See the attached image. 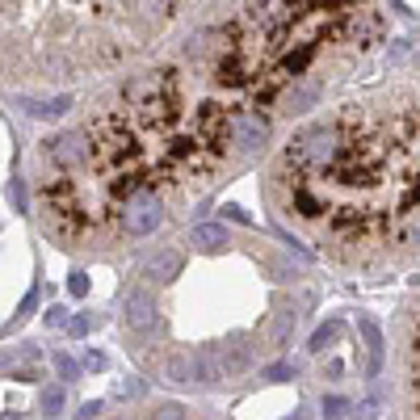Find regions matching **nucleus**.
<instances>
[{
  "label": "nucleus",
  "instance_id": "nucleus-27",
  "mask_svg": "<svg viewBox=\"0 0 420 420\" xmlns=\"http://www.w3.org/2000/svg\"><path fill=\"white\" fill-rule=\"evenodd\" d=\"M84 366H88V370H105V358H101V353H93V349H88V358H84Z\"/></svg>",
  "mask_w": 420,
  "mask_h": 420
},
{
  "label": "nucleus",
  "instance_id": "nucleus-7",
  "mask_svg": "<svg viewBox=\"0 0 420 420\" xmlns=\"http://www.w3.org/2000/svg\"><path fill=\"white\" fill-rule=\"evenodd\" d=\"M215 358H219L223 379H236V374H244V370L252 366V345H248L244 337H231V341L215 345Z\"/></svg>",
  "mask_w": 420,
  "mask_h": 420
},
{
  "label": "nucleus",
  "instance_id": "nucleus-10",
  "mask_svg": "<svg viewBox=\"0 0 420 420\" xmlns=\"http://www.w3.org/2000/svg\"><path fill=\"white\" fill-rule=\"evenodd\" d=\"M320 93H324V84H294L290 93L278 97V105H282V114H307L320 101Z\"/></svg>",
  "mask_w": 420,
  "mask_h": 420
},
{
  "label": "nucleus",
  "instance_id": "nucleus-8",
  "mask_svg": "<svg viewBox=\"0 0 420 420\" xmlns=\"http://www.w3.org/2000/svg\"><path fill=\"white\" fill-rule=\"evenodd\" d=\"M358 337H362V349H366V379H374V374L383 370V358H387L383 332H379V324H374L370 316H362V320H358Z\"/></svg>",
  "mask_w": 420,
  "mask_h": 420
},
{
  "label": "nucleus",
  "instance_id": "nucleus-20",
  "mask_svg": "<svg viewBox=\"0 0 420 420\" xmlns=\"http://www.w3.org/2000/svg\"><path fill=\"white\" fill-rule=\"evenodd\" d=\"M143 391V383H135V379H122V383H114V395L118 400H135Z\"/></svg>",
  "mask_w": 420,
  "mask_h": 420
},
{
  "label": "nucleus",
  "instance_id": "nucleus-12",
  "mask_svg": "<svg viewBox=\"0 0 420 420\" xmlns=\"http://www.w3.org/2000/svg\"><path fill=\"white\" fill-rule=\"evenodd\" d=\"M294 324H299V311H294V303H282V307H278V320H273V328H269V349H282V345L290 341Z\"/></svg>",
  "mask_w": 420,
  "mask_h": 420
},
{
  "label": "nucleus",
  "instance_id": "nucleus-23",
  "mask_svg": "<svg viewBox=\"0 0 420 420\" xmlns=\"http://www.w3.org/2000/svg\"><path fill=\"white\" fill-rule=\"evenodd\" d=\"M290 374H294V366H286V362H282V366H269V370H265V379H273V383H282V379H290Z\"/></svg>",
  "mask_w": 420,
  "mask_h": 420
},
{
  "label": "nucleus",
  "instance_id": "nucleus-3",
  "mask_svg": "<svg viewBox=\"0 0 420 420\" xmlns=\"http://www.w3.org/2000/svg\"><path fill=\"white\" fill-rule=\"evenodd\" d=\"M379 34L383 13L374 4H244L210 42V80L257 109L294 84H324L345 72Z\"/></svg>",
  "mask_w": 420,
  "mask_h": 420
},
{
  "label": "nucleus",
  "instance_id": "nucleus-21",
  "mask_svg": "<svg viewBox=\"0 0 420 420\" xmlns=\"http://www.w3.org/2000/svg\"><path fill=\"white\" fill-rule=\"evenodd\" d=\"M67 290H72L76 299H84V294H88V273H80V269H76V273L67 278Z\"/></svg>",
  "mask_w": 420,
  "mask_h": 420
},
{
  "label": "nucleus",
  "instance_id": "nucleus-25",
  "mask_svg": "<svg viewBox=\"0 0 420 420\" xmlns=\"http://www.w3.org/2000/svg\"><path fill=\"white\" fill-rule=\"evenodd\" d=\"M97 412H101V400H88V404H80V412H76V416H80V420H93Z\"/></svg>",
  "mask_w": 420,
  "mask_h": 420
},
{
  "label": "nucleus",
  "instance_id": "nucleus-9",
  "mask_svg": "<svg viewBox=\"0 0 420 420\" xmlns=\"http://www.w3.org/2000/svg\"><path fill=\"white\" fill-rule=\"evenodd\" d=\"M181 269H185V252H181V248H164L160 257H151V261L143 265V278H147V282H172Z\"/></svg>",
  "mask_w": 420,
  "mask_h": 420
},
{
  "label": "nucleus",
  "instance_id": "nucleus-1",
  "mask_svg": "<svg viewBox=\"0 0 420 420\" xmlns=\"http://www.w3.org/2000/svg\"><path fill=\"white\" fill-rule=\"evenodd\" d=\"M269 194L337 261L420 252V88L353 101L299 130Z\"/></svg>",
  "mask_w": 420,
  "mask_h": 420
},
{
  "label": "nucleus",
  "instance_id": "nucleus-17",
  "mask_svg": "<svg viewBox=\"0 0 420 420\" xmlns=\"http://www.w3.org/2000/svg\"><path fill=\"white\" fill-rule=\"evenodd\" d=\"M412 400H416V412H420V324L412 332Z\"/></svg>",
  "mask_w": 420,
  "mask_h": 420
},
{
  "label": "nucleus",
  "instance_id": "nucleus-5",
  "mask_svg": "<svg viewBox=\"0 0 420 420\" xmlns=\"http://www.w3.org/2000/svg\"><path fill=\"white\" fill-rule=\"evenodd\" d=\"M46 160L59 164V172H84L88 168V143H84V135H50L46 139Z\"/></svg>",
  "mask_w": 420,
  "mask_h": 420
},
{
  "label": "nucleus",
  "instance_id": "nucleus-18",
  "mask_svg": "<svg viewBox=\"0 0 420 420\" xmlns=\"http://www.w3.org/2000/svg\"><path fill=\"white\" fill-rule=\"evenodd\" d=\"M349 412V400H341V395H328L324 400V420H341Z\"/></svg>",
  "mask_w": 420,
  "mask_h": 420
},
{
  "label": "nucleus",
  "instance_id": "nucleus-19",
  "mask_svg": "<svg viewBox=\"0 0 420 420\" xmlns=\"http://www.w3.org/2000/svg\"><path fill=\"white\" fill-rule=\"evenodd\" d=\"M151 420H185V408H181V404H172V400H164V404L151 412Z\"/></svg>",
  "mask_w": 420,
  "mask_h": 420
},
{
  "label": "nucleus",
  "instance_id": "nucleus-16",
  "mask_svg": "<svg viewBox=\"0 0 420 420\" xmlns=\"http://www.w3.org/2000/svg\"><path fill=\"white\" fill-rule=\"evenodd\" d=\"M337 337H341V324H324V328L311 337V345H307V349H311V353H324V349H328Z\"/></svg>",
  "mask_w": 420,
  "mask_h": 420
},
{
  "label": "nucleus",
  "instance_id": "nucleus-24",
  "mask_svg": "<svg viewBox=\"0 0 420 420\" xmlns=\"http://www.w3.org/2000/svg\"><path fill=\"white\" fill-rule=\"evenodd\" d=\"M63 324H67V311H63V307L46 311V328H63Z\"/></svg>",
  "mask_w": 420,
  "mask_h": 420
},
{
  "label": "nucleus",
  "instance_id": "nucleus-22",
  "mask_svg": "<svg viewBox=\"0 0 420 420\" xmlns=\"http://www.w3.org/2000/svg\"><path fill=\"white\" fill-rule=\"evenodd\" d=\"M55 374H59V379H76V362H72L67 353H55Z\"/></svg>",
  "mask_w": 420,
  "mask_h": 420
},
{
  "label": "nucleus",
  "instance_id": "nucleus-6",
  "mask_svg": "<svg viewBox=\"0 0 420 420\" xmlns=\"http://www.w3.org/2000/svg\"><path fill=\"white\" fill-rule=\"evenodd\" d=\"M122 324H126L130 332H151V328L160 324L156 299H151L147 290H135V294H126V307H122Z\"/></svg>",
  "mask_w": 420,
  "mask_h": 420
},
{
  "label": "nucleus",
  "instance_id": "nucleus-14",
  "mask_svg": "<svg viewBox=\"0 0 420 420\" xmlns=\"http://www.w3.org/2000/svg\"><path fill=\"white\" fill-rule=\"evenodd\" d=\"M67 105H72V97H50V101H25V109H29L34 118H59V114H67Z\"/></svg>",
  "mask_w": 420,
  "mask_h": 420
},
{
  "label": "nucleus",
  "instance_id": "nucleus-4",
  "mask_svg": "<svg viewBox=\"0 0 420 420\" xmlns=\"http://www.w3.org/2000/svg\"><path fill=\"white\" fill-rule=\"evenodd\" d=\"M160 223H164V198L143 194V198H135V202L122 206V223H118V227H122L130 240H143V236L160 231Z\"/></svg>",
  "mask_w": 420,
  "mask_h": 420
},
{
  "label": "nucleus",
  "instance_id": "nucleus-11",
  "mask_svg": "<svg viewBox=\"0 0 420 420\" xmlns=\"http://www.w3.org/2000/svg\"><path fill=\"white\" fill-rule=\"evenodd\" d=\"M164 379L168 383H194V379H202L198 374V353H172L164 362Z\"/></svg>",
  "mask_w": 420,
  "mask_h": 420
},
{
  "label": "nucleus",
  "instance_id": "nucleus-15",
  "mask_svg": "<svg viewBox=\"0 0 420 420\" xmlns=\"http://www.w3.org/2000/svg\"><path fill=\"white\" fill-rule=\"evenodd\" d=\"M38 412H42V416H59V412H63V387H46V391H42V395H38Z\"/></svg>",
  "mask_w": 420,
  "mask_h": 420
},
{
  "label": "nucleus",
  "instance_id": "nucleus-2",
  "mask_svg": "<svg viewBox=\"0 0 420 420\" xmlns=\"http://www.w3.org/2000/svg\"><path fill=\"white\" fill-rule=\"evenodd\" d=\"M88 181L105 194L122 223V206L156 194L185 198L206 185L231 139V105L219 97H189L177 67H151L122 84L118 101L84 126Z\"/></svg>",
  "mask_w": 420,
  "mask_h": 420
},
{
  "label": "nucleus",
  "instance_id": "nucleus-26",
  "mask_svg": "<svg viewBox=\"0 0 420 420\" xmlns=\"http://www.w3.org/2000/svg\"><path fill=\"white\" fill-rule=\"evenodd\" d=\"M34 307H38V290H29V294H25V303H21V311H17V316H29Z\"/></svg>",
  "mask_w": 420,
  "mask_h": 420
},
{
  "label": "nucleus",
  "instance_id": "nucleus-13",
  "mask_svg": "<svg viewBox=\"0 0 420 420\" xmlns=\"http://www.w3.org/2000/svg\"><path fill=\"white\" fill-rule=\"evenodd\" d=\"M189 244H198L202 252H215V248H223V244H231V240H227V227H219V223H202V227L189 231Z\"/></svg>",
  "mask_w": 420,
  "mask_h": 420
}]
</instances>
